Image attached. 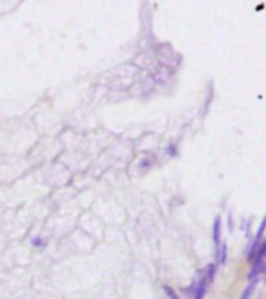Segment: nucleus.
Wrapping results in <instances>:
<instances>
[{"label": "nucleus", "instance_id": "obj_1", "mask_svg": "<svg viewBox=\"0 0 266 299\" xmlns=\"http://www.w3.org/2000/svg\"><path fill=\"white\" fill-rule=\"evenodd\" d=\"M209 284H210V282L203 276V279L196 284V287H194V299H204V294H206V291H207V285H209Z\"/></svg>", "mask_w": 266, "mask_h": 299}, {"label": "nucleus", "instance_id": "obj_2", "mask_svg": "<svg viewBox=\"0 0 266 299\" xmlns=\"http://www.w3.org/2000/svg\"><path fill=\"white\" fill-rule=\"evenodd\" d=\"M214 242L217 247L221 245V217L220 216L214 222Z\"/></svg>", "mask_w": 266, "mask_h": 299}, {"label": "nucleus", "instance_id": "obj_3", "mask_svg": "<svg viewBox=\"0 0 266 299\" xmlns=\"http://www.w3.org/2000/svg\"><path fill=\"white\" fill-rule=\"evenodd\" d=\"M215 257H217V264H218V265H223V264L226 262V257H227V247H226V245L217 247Z\"/></svg>", "mask_w": 266, "mask_h": 299}, {"label": "nucleus", "instance_id": "obj_4", "mask_svg": "<svg viewBox=\"0 0 266 299\" xmlns=\"http://www.w3.org/2000/svg\"><path fill=\"white\" fill-rule=\"evenodd\" d=\"M255 287H257V281H251V284L247 285V287L244 288V291L241 293L240 299H251V296H252V293H254Z\"/></svg>", "mask_w": 266, "mask_h": 299}, {"label": "nucleus", "instance_id": "obj_5", "mask_svg": "<svg viewBox=\"0 0 266 299\" xmlns=\"http://www.w3.org/2000/svg\"><path fill=\"white\" fill-rule=\"evenodd\" d=\"M164 290H165V293H167V294H168V296H170L171 299H177V297H176V293L173 291V288H171V287L165 285V287H164Z\"/></svg>", "mask_w": 266, "mask_h": 299}, {"label": "nucleus", "instance_id": "obj_6", "mask_svg": "<svg viewBox=\"0 0 266 299\" xmlns=\"http://www.w3.org/2000/svg\"><path fill=\"white\" fill-rule=\"evenodd\" d=\"M33 245L34 247H41V245H44V240H41V237H36L33 240Z\"/></svg>", "mask_w": 266, "mask_h": 299}]
</instances>
